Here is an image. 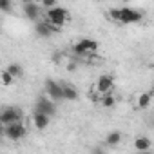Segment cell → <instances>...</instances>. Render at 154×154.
I'll return each mask as SVG.
<instances>
[{
  "instance_id": "1",
  "label": "cell",
  "mask_w": 154,
  "mask_h": 154,
  "mask_svg": "<svg viewBox=\"0 0 154 154\" xmlns=\"http://www.w3.org/2000/svg\"><path fill=\"white\" fill-rule=\"evenodd\" d=\"M96 49H98V42H94L93 38H80L71 47V53L76 56H89V54H94Z\"/></svg>"
},
{
  "instance_id": "2",
  "label": "cell",
  "mask_w": 154,
  "mask_h": 154,
  "mask_svg": "<svg viewBox=\"0 0 154 154\" xmlns=\"http://www.w3.org/2000/svg\"><path fill=\"white\" fill-rule=\"evenodd\" d=\"M45 20H49L51 24H54V26H58V27H62V26H65V22L69 20V11L65 9V8H51V9H47V13H45Z\"/></svg>"
},
{
  "instance_id": "3",
  "label": "cell",
  "mask_w": 154,
  "mask_h": 154,
  "mask_svg": "<svg viewBox=\"0 0 154 154\" xmlns=\"http://www.w3.org/2000/svg\"><path fill=\"white\" fill-rule=\"evenodd\" d=\"M27 129L24 127L22 122H15V123H9V125H2V134L8 138V140H22L26 136Z\"/></svg>"
},
{
  "instance_id": "4",
  "label": "cell",
  "mask_w": 154,
  "mask_h": 154,
  "mask_svg": "<svg viewBox=\"0 0 154 154\" xmlns=\"http://www.w3.org/2000/svg\"><path fill=\"white\" fill-rule=\"evenodd\" d=\"M22 109L20 107H6L0 114V123L2 125H9V123H15V122H22Z\"/></svg>"
},
{
  "instance_id": "5",
  "label": "cell",
  "mask_w": 154,
  "mask_h": 154,
  "mask_svg": "<svg viewBox=\"0 0 154 154\" xmlns=\"http://www.w3.org/2000/svg\"><path fill=\"white\" fill-rule=\"evenodd\" d=\"M120 9H122V15H120V22L122 24H138V22L143 20V15L138 9H132L129 6L120 8Z\"/></svg>"
},
{
  "instance_id": "6",
  "label": "cell",
  "mask_w": 154,
  "mask_h": 154,
  "mask_svg": "<svg viewBox=\"0 0 154 154\" xmlns=\"http://www.w3.org/2000/svg\"><path fill=\"white\" fill-rule=\"evenodd\" d=\"M35 111H38V112H45V114H49V116H54L56 114V105H54V100L49 96H40L38 100H36V103H35Z\"/></svg>"
},
{
  "instance_id": "7",
  "label": "cell",
  "mask_w": 154,
  "mask_h": 154,
  "mask_svg": "<svg viewBox=\"0 0 154 154\" xmlns=\"http://www.w3.org/2000/svg\"><path fill=\"white\" fill-rule=\"evenodd\" d=\"M45 94L51 96L54 102L56 100H63V84L62 82H54V80H45Z\"/></svg>"
},
{
  "instance_id": "8",
  "label": "cell",
  "mask_w": 154,
  "mask_h": 154,
  "mask_svg": "<svg viewBox=\"0 0 154 154\" xmlns=\"http://www.w3.org/2000/svg\"><path fill=\"white\" fill-rule=\"evenodd\" d=\"M24 15H26V18H29L33 22H38V18L42 15V6H38L36 2L24 4Z\"/></svg>"
},
{
  "instance_id": "9",
  "label": "cell",
  "mask_w": 154,
  "mask_h": 154,
  "mask_svg": "<svg viewBox=\"0 0 154 154\" xmlns=\"http://www.w3.org/2000/svg\"><path fill=\"white\" fill-rule=\"evenodd\" d=\"M112 85H114V78H112L111 74H102L100 78L96 80V89H98V93H102V94L109 93V91L112 89Z\"/></svg>"
},
{
  "instance_id": "10",
  "label": "cell",
  "mask_w": 154,
  "mask_h": 154,
  "mask_svg": "<svg viewBox=\"0 0 154 154\" xmlns=\"http://www.w3.org/2000/svg\"><path fill=\"white\" fill-rule=\"evenodd\" d=\"M35 31H36V35H38L40 38H51V36H53V33H54V31H53L51 22H47L45 18L35 24Z\"/></svg>"
},
{
  "instance_id": "11",
  "label": "cell",
  "mask_w": 154,
  "mask_h": 154,
  "mask_svg": "<svg viewBox=\"0 0 154 154\" xmlns=\"http://www.w3.org/2000/svg\"><path fill=\"white\" fill-rule=\"evenodd\" d=\"M49 122H51V116H49V114H45V112H38V111L33 112V125H35L38 131H44V129L49 125Z\"/></svg>"
},
{
  "instance_id": "12",
  "label": "cell",
  "mask_w": 154,
  "mask_h": 154,
  "mask_svg": "<svg viewBox=\"0 0 154 154\" xmlns=\"http://www.w3.org/2000/svg\"><path fill=\"white\" fill-rule=\"evenodd\" d=\"M150 147H152V143H150V140H149L147 136H138V138L134 140V149L140 150V152L150 150Z\"/></svg>"
},
{
  "instance_id": "13",
  "label": "cell",
  "mask_w": 154,
  "mask_h": 154,
  "mask_svg": "<svg viewBox=\"0 0 154 154\" xmlns=\"http://www.w3.org/2000/svg\"><path fill=\"white\" fill-rule=\"evenodd\" d=\"M120 141H122V132H120V131H111V132L105 136V143H107L109 147H116Z\"/></svg>"
},
{
  "instance_id": "14",
  "label": "cell",
  "mask_w": 154,
  "mask_h": 154,
  "mask_svg": "<svg viewBox=\"0 0 154 154\" xmlns=\"http://www.w3.org/2000/svg\"><path fill=\"white\" fill-rule=\"evenodd\" d=\"M76 98H78V89L72 87L71 84H63V100H76Z\"/></svg>"
},
{
  "instance_id": "15",
  "label": "cell",
  "mask_w": 154,
  "mask_h": 154,
  "mask_svg": "<svg viewBox=\"0 0 154 154\" xmlns=\"http://www.w3.org/2000/svg\"><path fill=\"white\" fill-rule=\"evenodd\" d=\"M100 103H102V107H103V109H111V107H114V105H116V96H114V94H111V93H105V94L102 96Z\"/></svg>"
},
{
  "instance_id": "16",
  "label": "cell",
  "mask_w": 154,
  "mask_h": 154,
  "mask_svg": "<svg viewBox=\"0 0 154 154\" xmlns=\"http://www.w3.org/2000/svg\"><path fill=\"white\" fill-rule=\"evenodd\" d=\"M150 100H152V94L150 93H143L138 96V107L140 109H147L150 105Z\"/></svg>"
},
{
  "instance_id": "17",
  "label": "cell",
  "mask_w": 154,
  "mask_h": 154,
  "mask_svg": "<svg viewBox=\"0 0 154 154\" xmlns=\"http://www.w3.org/2000/svg\"><path fill=\"white\" fill-rule=\"evenodd\" d=\"M15 80H17V78H15V76H13L8 69H4V71H2V85H4V87L13 85V84H15Z\"/></svg>"
},
{
  "instance_id": "18",
  "label": "cell",
  "mask_w": 154,
  "mask_h": 154,
  "mask_svg": "<svg viewBox=\"0 0 154 154\" xmlns=\"http://www.w3.org/2000/svg\"><path fill=\"white\" fill-rule=\"evenodd\" d=\"M6 69L15 76V78H20V76L24 74V71H22V65H20V63H9Z\"/></svg>"
},
{
  "instance_id": "19",
  "label": "cell",
  "mask_w": 154,
  "mask_h": 154,
  "mask_svg": "<svg viewBox=\"0 0 154 154\" xmlns=\"http://www.w3.org/2000/svg\"><path fill=\"white\" fill-rule=\"evenodd\" d=\"M0 9H2V13H9L13 9V2L11 0H0Z\"/></svg>"
},
{
  "instance_id": "20",
  "label": "cell",
  "mask_w": 154,
  "mask_h": 154,
  "mask_svg": "<svg viewBox=\"0 0 154 154\" xmlns=\"http://www.w3.org/2000/svg\"><path fill=\"white\" fill-rule=\"evenodd\" d=\"M120 15H122V9L118 8H112V9H109V18L111 20H114V22H120Z\"/></svg>"
},
{
  "instance_id": "21",
  "label": "cell",
  "mask_w": 154,
  "mask_h": 154,
  "mask_svg": "<svg viewBox=\"0 0 154 154\" xmlns=\"http://www.w3.org/2000/svg\"><path fill=\"white\" fill-rule=\"evenodd\" d=\"M42 8H44V9L56 8V0H42Z\"/></svg>"
},
{
  "instance_id": "22",
  "label": "cell",
  "mask_w": 154,
  "mask_h": 154,
  "mask_svg": "<svg viewBox=\"0 0 154 154\" xmlns=\"http://www.w3.org/2000/svg\"><path fill=\"white\" fill-rule=\"evenodd\" d=\"M22 2L24 4H29V2H35V0H22Z\"/></svg>"
},
{
  "instance_id": "23",
  "label": "cell",
  "mask_w": 154,
  "mask_h": 154,
  "mask_svg": "<svg viewBox=\"0 0 154 154\" xmlns=\"http://www.w3.org/2000/svg\"><path fill=\"white\" fill-rule=\"evenodd\" d=\"M152 127H154V118H152Z\"/></svg>"
},
{
  "instance_id": "24",
  "label": "cell",
  "mask_w": 154,
  "mask_h": 154,
  "mask_svg": "<svg viewBox=\"0 0 154 154\" xmlns=\"http://www.w3.org/2000/svg\"><path fill=\"white\" fill-rule=\"evenodd\" d=\"M125 2H127V0H125Z\"/></svg>"
}]
</instances>
